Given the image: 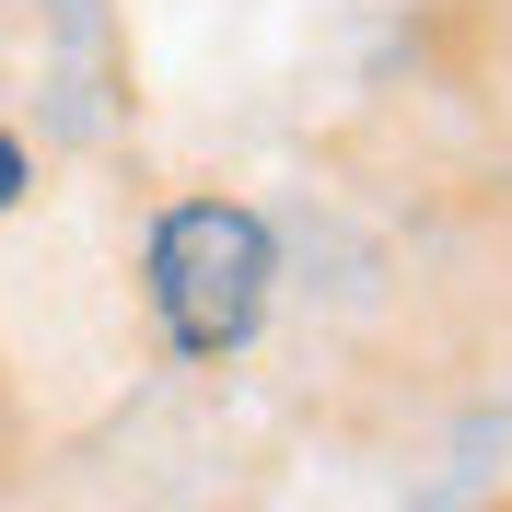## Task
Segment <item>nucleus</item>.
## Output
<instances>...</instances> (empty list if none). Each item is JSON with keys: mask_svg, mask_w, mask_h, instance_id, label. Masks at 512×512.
I'll use <instances>...</instances> for the list:
<instances>
[{"mask_svg": "<svg viewBox=\"0 0 512 512\" xmlns=\"http://www.w3.org/2000/svg\"><path fill=\"white\" fill-rule=\"evenodd\" d=\"M140 303H152L175 361H245L268 303H280V233L268 210L233 187H187L163 198L140 233Z\"/></svg>", "mask_w": 512, "mask_h": 512, "instance_id": "obj_1", "label": "nucleus"}, {"mask_svg": "<svg viewBox=\"0 0 512 512\" xmlns=\"http://www.w3.org/2000/svg\"><path fill=\"white\" fill-rule=\"evenodd\" d=\"M24 187H35V163H24V140L0 128V210H24Z\"/></svg>", "mask_w": 512, "mask_h": 512, "instance_id": "obj_2", "label": "nucleus"}]
</instances>
